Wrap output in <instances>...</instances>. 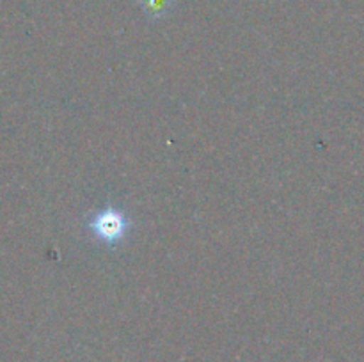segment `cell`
Masks as SVG:
<instances>
[{
	"mask_svg": "<svg viewBox=\"0 0 364 362\" xmlns=\"http://www.w3.org/2000/svg\"><path fill=\"white\" fill-rule=\"evenodd\" d=\"M85 226L98 241L107 245H116L127 236L132 222L123 209L109 204L107 208L91 213Z\"/></svg>",
	"mask_w": 364,
	"mask_h": 362,
	"instance_id": "cell-1",
	"label": "cell"
},
{
	"mask_svg": "<svg viewBox=\"0 0 364 362\" xmlns=\"http://www.w3.org/2000/svg\"><path fill=\"white\" fill-rule=\"evenodd\" d=\"M139 7L148 16V20L159 21L169 16L174 9V0H139Z\"/></svg>",
	"mask_w": 364,
	"mask_h": 362,
	"instance_id": "cell-2",
	"label": "cell"
}]
</instances>
